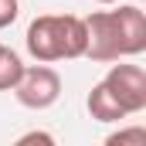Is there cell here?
<instances>
[{"label": "cell", "instance_id": "2", "mask_svg": "<svg viewBox=\"0 0 146 146\" xmlns=\"http://www.w3.org/2000/svg\"><path fill=\"white\" fill-rule=\"evenodd\" d=\"M14 95L24 109H51L58 99H61V75L54 72L51 65L37 61V65H24V72L14 85Z\"/></svg>", "mask_w": 146, "mask_h": 146}, {"label": "cell", "instance_id": "6", "mask_svg": "<svg viewBox=\"0 0 146 146\" xmlns=\"http://www.w3.org/2000/svg\"><path fill=\"white\" fill-rule=\"evenodd\" d=\"M106 146H146V129H143V126L119 129V133L106 136Z\"/></svg>", "mask_w": 146, "mask_h": 146}, {"label": "cell", "instance_id": "5", "mask_svg": "<svg viewBox=\"0 0 146 146\" xmlns=\"http://www.w3.org/2000/svg\"><path fill=\"white\" fill-rule=\"evenodd\" d=\"M21 72H24V61H21V54H17L14 48L0 44V92H14V85H17Z\"/></svg>", "mask_w": 146, "mask_h": 146}, {"label": "cell", "instance_id": "7", "mask_svg": "<svg viewBox=\"0 0 146 146\" xmlns=\"http://www.w3.org/2000/svg\"><path fill=\"white\" fill-rule=\"evenodd\" d=\"M17 14H21V0H0V31L10 27L17 21Z\"/></svg>", "mask_w": 146, "mask_h": 146}, {"label": "cell", "instance_id": "3", "mask_svg": "<svg viewBox=\"0 0 146 146\" xmlns=\"http://www.w3.org/2000/svg\"><path fill=\"white\" fill-rule=\"evenodd\" d=\"M102 82H106V88L119 99V106L129 115H136V112L146 109V72L139 65H129L126 58L109 61V72H106Z\"/></svg>", "mask_w": 146, "mask_h": 146}, {"label": "cell", "instance_id": "4", "mask_svg": "<svg viewBox=\"0 0 146 146\" xmlns=\"http://www.w3.org/2000/svg\"><path fill=\"white\" fill-rule=\"evenodd\" d=\"M85 109H88V115H92L95 122H122V119L129 115V112L119 106V99L106 88V82H95V85H92V92H88V99H85Z\"/></svg>", "mask_w": 146, "mask_h": 146}, {"label": "cell", "instance_id": "8", "mask_svg": "<svg viewBox=\"0 0 146 146\" xmlns=\"http://www.w3.org/2000/svg\"><path fill=\"white\" fill-rule=\"evenodd\" d=\"M27 143H48V146H54V136L51 133H24V136H17V146H27Z\"/></svg>", "mask_w": 146, "mask_h": 146}, {"label": "cell", "instance_id": "1", "mask_svg": "<svg viewBox=\"0 0 146 146\" xmlns=\"http://www.w3.org/2000/svg\"><path fill=\"white\" fill-rule=\"evenodd\" d=\"M27 54L34 61H72V58H85V44H88V31H85V17L75 14H41L27 24Z\"/></svg>", "mask_w": 146, "mask_h": 146}, {"label": "cell", "instance_id": "9", "mask_svg": "<svg viewBox=\"0 0 146 146\" xmlns=\"http://www.w3.org/2000/svg\"><path fill=\"white\" fill-rule=\"evenodd\" d=\"M95 3H119V0H95Z\"/></svg>", "mask_w": 146, "mask_h": 146}]
</instances>
